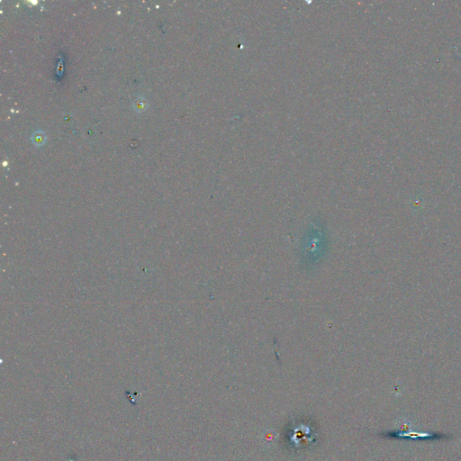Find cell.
Returning a JSON list of instances; mask_svg holds the SVG:
<instances>
[{"instance_id": "obj_1", "label": "cell", "mask_w": 461, "mask_h": 461, "mask_svg": "<svg viewBox=\"0 0 461 461\" xmlns=\"http://www.w3.org/2000/svg\"><path fill=\"white\" fill-rule=\"evenodd\" d=\"M293 432L294 433L293 436H291L290 439L294 448H299L302 443L307 444L311 442L314 438L312 428H309L308 426H304V425L296 427Z\"/></svg>"}, {"instance_id": "obj_2", "label": "cell", "mask_w": 461, "mask_h": 461, "mask_svg": "<svg viewBox=\"0 0 461 461\" xmlns=\"http://www.w3.org/2000/svg\"><path fill=\"white\" fill-rule=\"evenodd\" d=\"M149 107V102L147 101V99L142 97H139L136 98L135 101L133 102V108L135 112L142 113L145 111L146 109Z\"/></svg>"}, {"instance_id": "obj_3", "label": "cell", "mask_w": 461, "mask_h": 461, "mask_svg": "<svg viewBox=\"0 0 461 461\" xmlns=\"http://www.w3.org/2000/svg\"><path fill=\"white\" fill-rule=\"evenodd\" d=\"M31 140L33 142V144L36 146L44 145L46 142L47 137L44 131L42 130H36L33 133V135L31 136Z\"/></svg>"}]
</instances>
